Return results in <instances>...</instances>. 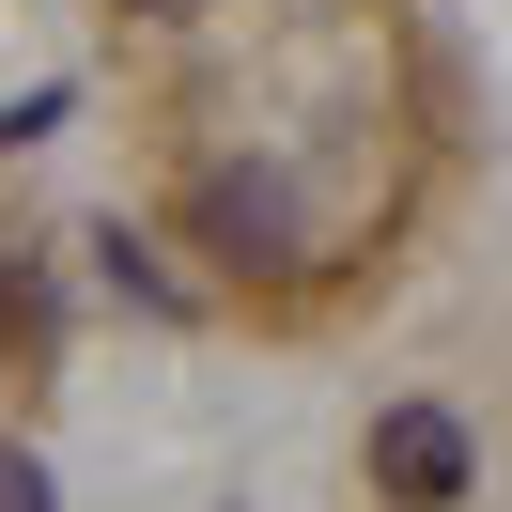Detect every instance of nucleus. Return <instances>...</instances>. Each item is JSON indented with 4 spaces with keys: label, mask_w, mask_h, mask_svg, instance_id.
Wrapping results in <instances>:
<instances>
[{
    "label": "nucleus",
    "mask_w": 512,
    "mask_h": 512,
    "mask_svg": "<svg viewBox=\"0 0 512 512\" xmlns=\"http://www.w3.org/2000/svg\"><path fill=\"white\" fill-rule=\"evenodd\" d=\"M466 481H481V450H466L450 404H388L373 419V497L388 512H466Z\"/></svg>",
    "instance_id": "f257e3e1"
},
{
    "label": "nucleus",
    "mask_w": 512,
    "mask_h": 512,
    "mask_svg": "<svg viewBox=\"0 0 512 512\" xmlns=\"http://www.w3.org/2000/svg\"><path fill=\"white\" fill-rule=\"evenodd\" d=\"M202 233H233V264H295V202L249 187V171H218V187H202Z\"/></svg>",
    "instance_id": "f03ea898"
},
{
    "label": "nucleus",
    "mask_w": 512,
    "mask_h": 512,
    "mask_svg": "<svg viewBox=\"0 0 512 512\" xmlns=\"http://www.w3.org/2000/svg\"><path fill=\"white\" fill-rule=\"evenodd\" d=\"M0 357H16V373L47 357V280H32V264H0Z\"/></svg>",
    "instance_id": "7ed1b4c3"
},
{
    "label": "nucleus",
    "mask_w": 512,
    "mask_h": 512,
    "mask_svg": "<svg viewBox=\"0 0 512 512\" xmlns=\"http://www.w3.org/2000/svg\"><path fill=\"white\" fill-rule=\"evenodd\" d=\"M0 512H47V466H32V450H0Z\"/></svg>",
    "instance_id": "20e7f679"
},
{
    "label": "nucleus",
    "mask_w": 512,
    "mask_h": 512,
    "mask_svg": "<svg viewBox=\"0 0 512 512\" xmlns=\"http://www.w3.org/2000/svg\"><path fill=\"white\" fill-rule=\"evenodd\" d=\"M140 16H202V0H140Z\"/></svg>",
    "instance_id": "39448f33"
}]
</instances>
